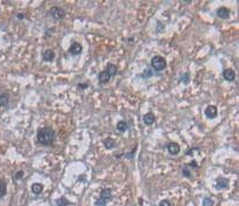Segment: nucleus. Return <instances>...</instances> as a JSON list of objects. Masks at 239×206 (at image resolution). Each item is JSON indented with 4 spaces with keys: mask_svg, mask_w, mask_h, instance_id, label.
<instances>
[{
    "mask_svg": "<svg viewBox=\"0 0 239 206\" xmlns=\"http://www.w3.org/2000/svg\"><path fill=\"white\" fill-rule=\"evenodd\" d=\"M36 139H38L39 144H41L44 146L52 145L55 140V131L52 127H42L38 131Z\"/></svg>",
    "mask_w": 239,
    "mask_h": 206,
    "instance_id": "f257e3e1",
    "label": "nucleus"
},
{
    "mask_svg": "<svg viewBox=\"0 0 239 206\" xmlns=\"http://www.w3.org/2000/svg\"><path fill=\"white\" fill-rule=\"evenodd\" d=\"M166 60L162 58V57H159V55H155V57H153L152 58V60H151V66L155 69V71H162V69H165V67H166Z\"/></svg>",
    "mask_w": 239,
    "mask_h": 206,
    "instance_id": "f03ea898",
    "label": "nucleus"
},
{
    "mask_svg": "<svg viewBox=\"0 0 239 206\" xmlns=\"http://www.w3.org/2000/svg\"><path fill=\"white\" fill-rule=\"evenodd\" d=\"M49 14H51V15H52V16H53L55 20H58V19L64 18V16H65V14H66V12H65V9H64V8L54 6V7H52V8H51Z\"/></svg>",
    "mask_w": 239,
    "mask_h": 206,
    "instance_id": "7ed1b4c3",
    "label": "nucleus"
},
{
    "mask_svg": "<svg viewBox=\"0 0 239 206\" xmlns=\"http://www.w3.org/2000/svg\"><path fill=\"white\" fill-rule=\"evenodd\" d=\"M205 115L208 118V119H214L217 115H218V109L215 106H207L206 109H205Z\"/></svg>",
    "mask_w": 239,
    "mask_h": 206,
    "instance_id": "20e7f679",
    "label": "nucleus"
},
{
    "mask_svg": "<svg viewBox=\"0 0 239 206\" xmlns=\"http://www.w3.org/2000/svg\"><path fill=\"white\" fill-rule=\"evenodd\" d=\"M166 148H167V152L170 154H172V155H177L180 152V146L177 142H170V144H167Z\"/></svg>",
    "mask_w": 239,
    "mask_h": 206,
    "instance_id": "39448f33",
    "label": "nucleus"
},
{
    "mask_svg": "<svg viewBox=\"0 0 239 206\" xmlns=\"http://www.w3.org/2000/svg\"><path fill=\"white\" fill-rule=\"evenodd\" d=\"M111 198H112V191L109 188H102L101 192H100L99 199L105 201V202H107L108 200H111Z\"/></svg>",
    "mask_w": 239,
    "mask_h": 206,
    "instance_id": "423d86ee",
    "label": "nucleus"
},
{
    "mask_svg": "<svg viewBox=\"0 0 239 206\" xmlns=\"http://www.w3.org/2000/svg\"><path fill=\"white\" fill-rule=\"evenodd\" d=\"M81 52H82V47H81V45L78 44V42H74V44H72V45L69 46V53H71V54H73V55H79Z\"/></svg>",
    "mask_w": 239,
    "mask_h": 206,
    "instance_id": "0eeeda50",
    "label": "nucleus"
},
{
    "mask_svg": "<svg viewBox=\"0 0 239 206\" xmlns=\"http://www.w3.org/2000/svg\"><path fill=\"white\" fill-rule=\"evenodd\" d=\"M54 58H55V53H54L53 49H46V51L44 52V54H42V59H44V61H47V62L53 61Z\"/></svg>",
    "mask_w": 239,
    "mask_h": 206,
    "instance_id": "6e6552de",
    "label": "nucleus"
},
{
    "mask_svg": "<svg viewBox=\"0 0 239 206\" xmlns=\"http://www.w3.org/2000/svg\"><path fill=\"white\" fill-rule=\"evenodd\" d=\"M223 77H224L225 80L232 81V80H234V78H235V72H234L233 69H231V68H227V69H225V71L223 72Z\"/></svg>",
    "mask_w": 239,
    "mask_h": 206,
    "instance_id": "1a4fd4ad",
    "label": "nucleus"
},
{
    "mask_svg": "<svg viewBox=\"0 0 239 206\" xmlns=\"http://www.w3.org/2000/svg\"><path fill=\"white\" fill-rule=\"evenodd\" d=\"M217 15L219 16V18H221V19H226V18H228V15H230V9L227 8V7H219L218 8V11H217Z\"/></svg>",
    "mask_w": 239,
    "mask_h": 206,
    "instance_id": "9d476101",
    "label": "nucleus"
},
{
    "mask_svg": "<svg viewBox=\"0 0 239 206\" xmlns=\"http://www.w3.org/2000/svg\"><path fill=\"white\" fill-rule=\"evenodd\" d=\"M142 120H144V124H145V125L150 126V125H152V124L155 121V117H154L153 113H146V114L144 115Z\"/></svg>",
    "mask_w": 239,
    "mask_h": 206,
    "instance_id": "9b49d317",
    "label": "nucleus"
},
{
    "mask_svg": "<svg viewBox=\"0 0 239 206\" xmlns=\"http://www.w3.org/2000/svg\"><path fill=\"white\" fill-rule=\"evenodd\" d=\"M227 185H228V180L226 178H221L220 177V178L217 179V188L223 190V188H226Z\"/></svg>",
    "mask_w": 239,
    "mask_h": 206,
    "instance_id": "f8f14e48",
    "label": "nucleus"
},
{
    "mask_svg": "<svg viewBox=\"0 0 239 206\" xmlns=\"http://www.w3.org/2000/svg\"><path fill=\"white\" fill-rule=\"evenodd\" d=\"M109 79H111V77L108 75V73L106 71H102V72L99 73V81H100V84H107L109 81Z\"/></svg>",
    "mask_w": 239,
    "mask_h": 206,
    "instance_id": "ddd939ff",
    "label": "nucleus"
},
{
    "mask_svg": "<svg viewBox=\"0 0 239 206\" xmlns=\"http://www.w3.org/2000/svg\"><path fill=\"white\" fill-rule=\"evenodd\" d=\"M105 71L108 73V75H109V77H114V75L117 74V72H118L117 66H115V65H113V64H108Z\"/></svg>",
    "mask_w": 239,
    "mask_h": 206,
    "instance_id": "4468645a",
    "label": "nucleus"
},
{
    "mask_svg": "<svg viewBox=\"0 0 239 206\" xmlns=\"http://www.w3.org/2000/svg\"><path fill=\"white\" fill-rule=\"evenodd\" d=\"M31 190H32V192H33L34 194H40V193L42 192V190H44V186H42L41 184H39V182H34V184L32 185Z\"/></svg>",
    "mask_w": 239,
    "mask_h": 206,
    "instance_id": "2eb2a0df",
    "label": "nucleus"
},
{
    "mask_svg": "<svg viewBox=\"0 0 239 206\" xmlns=\"http://www.w3.org/2000/svg\"><path fill=\"white\" fill-rule=\"evenodd\" d=\"M9 102V95L7 93H1L0 94V106H6Z\"/></svg>",
    "mask_w": 239,
    "mask_h": 206,
    "instance_id": "dca6fc26",
    "label": "nucleus"
},
{
    "mask_svg": "<svg viewBox=\"0 0 239 206\" xmlns=\"http://www.w3.org/2000/svg\"><path fill=\"white\" fill-rule=\"evenodd\" d=\"M104 145H105V147L107 149H111V148H113L115 146V141L112 138H106L105 141H104Z\"/></svg>",
    "mask_w": 239,
    "mask_h": 206,
    "instance_id": "f3484780",
    "label": "nucleus"
},
{
    "mask_svg": "<svg viewBox=\"0 0 239 206\" xmlns=\"http://www.w3.org/2000/svg\"><path fill=\"white\" fill-rule=\"evenodd\" d=\"M127 128H128V125L126 121H119L117 124V129L119 132H125V131H127Z\"/></svg>",
    "mask_w": 239,
    "mask_h": 206,
    "instance_id": "a211bd4d",
    "label": "nucleus"
},
{
    "mask_svg": "<svg viewBox=\"0 0 239 206\" xmlns=\"http://www.w3.org/2000/svg\"><path fill=\"white\" fill-rule=\"evenodd\" d=\"M7 193V186L5 181H0V198H2Z\"/></svg>",
    "mask_w": 239,
    "mask_h": 206,
    "instance_id": "6ab92c4d",
    "label": "nucleus"
},
{
    "mask_svg": "<svg viewBox=\"0 0 239 206\" xmlns=\"http://www.w3.org/2000/svg\"><path fill=\"white\" fill-rule=\"evenodd\" d=\"M57 205L58 206H67V205H69V201L67 199H65L64 197H61L57 200Z\"/></svg>",
    "mask_w": 239,
    "mask_h": 206,
    "instance_id": "aec40b11",
    "label": "nucleus"
},
{
    "mask_svg": "<svg viewBox=\"0 0 239 206\" xmlns=\"http://www.w3.org/2000/svg\"><path fill=\"white\" fill-rule=\"evenodd\" d=\"M152 75H153V72H152V69H151V68H147V69H145V71L142 72V74H141L140 77H141V78H145V79H146V78H150V77H152Z\"/></svg>",
    "mask_w": 239,
    "mask_h": 206,
    "instance_id": "412c9836",
    "label": "nucleus"
},
{
    "mask_svg": "<svg viewBox=\"0 0 239 206\" xmlns=\"http://www.w3.org/2000/svg\"><path fill=\"white\" fill-rule=\"evenodd\" d=\"M213 205H214V201L211 198H205L203 200V206H213Z\"/></svg>",
    "mask_w": 239,
    "mask_h": 206,
    "instance_id": "4be33fe9",
    "label": "nucleus"
},
{
    "mask_svg": "<svg viewBox=\"0 0 239 206\" xmlns=\"http://www.w3.org/2000/svg\"><path fill=\"white\" fill-rule=\"evenodd\" d=\"M180 81H182L184 84H187V82L190 81V74H188V73H184V74H181V77H180Z\"/></svg>",
    "mask_w": 239,
    "mask_h": 206,
    "instance_id": "5701e85b",
    "label": "nucleus"
},
{
    "mask_svg": "<svg viewBox=\"0 0 239 206\" xmlns=\"http://www.w3.org/2000/svg\"><path fill=\"white\" fill-rule=\"evenodd\" d=\"M181 173H182V175H185L186 178H191V177H192V174H191L190 170H188V168H186V167H182V168H181Z\"/></svg>",
    "mask_w": 239,
    "mask_h": 206,
    "instance_id": "b1692460",
    "label": "nucleus"
},
{
    "mask_svg": "<svg viewBox=\"0 0 239 206\" xmlns=\"http://www.w3.org/2000/svg\"><path fill=\"white\" fill-rule=\"evenodd\" d=\"M159 206H171V204H170L168 200H161L159 202Z\"/></svg>",
    "mask_w": 239,
    "mask_h": 206,
    "instance_id": "393cba45",
    "label": "nucleus"
},
{
    "mask_svg": "<svg viewBox=\"0 0 239 206\" xmlns=\"http://www.w3.org/2000/svg\"><path fill=\"white\" fill-rule=\"evenodd\" d=\"M22 175H24V172H22V171H18V172H16V174H15V179H16V180H19V179H21V178H22Z\"/></svg>",
    "mask_w": 239,
    "mask_h": 206,
    "instance_id": "a878e982",
    "label": "nucleus"
},
{
    "mask_svg": "<svg viewBox=\"0 0 239 206\" xmlns=\"http://www.w3.org/2000/svg\"><path fill=\"white\" fill-rule=\"evenodd\" d=\"M135 147H137V146H135ZM135 147H134V148H133V149H132V151L128 153V154H126V157H127L128 159H131V158L134 155V153H135Z\"/></svg>",
    "mask_w": 239,
    "mask_h": 206,
    "instance_id": "bb28decb",
    "label": "nucleus"
},
{
    "mask_svg": "<svg viewBox=\"0 0 239 206\" xmlns=\"http://www.w3.org/2000/svg\"><path fill=\"white\" fill-rule=\"evenodd\" d=\"M157 31H158V32L164 31V25H161V27H160V22H158V28H157Z\"/></svg>",
    "mask_w": 239,
    "mask_h": 206,
    "instance_id": "cd10ccee",
    "label": "nucleus"
},
{
    "mask_svg": "<svg viewBox=\"0 0 239 206\" xmlns=\"http://www.w3.org/2000/svg\"><path fill=\"white\" fill-rule=\"evenodd\" d=\"M79 87H80V88H87V87H88V84H80Z\"/></svg>",
    "mask_w": 239,
    "mask_h": 206,
    "instance_id": "c85d7f7f",
    "label": "nucleus"
},
{
    "mask_svg": "<svg viewBox=\"0 0 239 206\" xmlns=\"http://www.w3.org/2000/svg\"><path fill=\"white\" fill-rule=\"evenodd\" d=\"M16 16H18V19H20V20H21V19H24V16H25V15H24L22 13H19Z\"/></svg>",
    "mask_w": 239,
    "mask_h": 206,
    "instance_id": "c756f323",
    "label": "nucleus"
}]
</instances>
